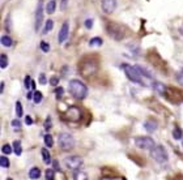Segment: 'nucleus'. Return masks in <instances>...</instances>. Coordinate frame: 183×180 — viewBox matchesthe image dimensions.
Masks as SVG:
<instances>
[{"label": "nucleus", "instance_id": "obj_1", "mask_svg": "<svg viewBox=\"0 0 183 180\" xmlns=\"http://www.w3.org/2000/svg\"><path fill=\"white\" fill-rule=\"evenodd\" d=\"M68 89L72 97H75L76 99H84L88 95V88L80 80H71L68 84Z\"/></svg>", "mask_w": 183, "mask_h": 180}, {"label": "nucleus", "instance_id": "obj_2", "mask_svg": "<svg viewBox=\"0 0 183 180\" xmlns=\"http://www.w3.org/2000/svg\"><path fill=\"white\" fill-rule=\"evenodd\" d=\"M80 73L84 77H90L97 72V61L92 59V57H86L81 63H80Z\"/></svg>", "mask_w": 183, "mask_h": 180}, {"label": "nucleus", "instance_id": "obj_3", "mask_svg": "<svg viewBox=\"0 0 183 180\" xmlns=\"http://www.w3.org/2000/svg\"><path fill=\"white\" fill-rule=\"evenodd\" d=\"M122 68H123L124 73H126V76H127V78H128L130 81H132V82H135V84H139V85H143V86L145 85V84H144V80H143L144 76L137 71L136 67L128 66V64H123Z\"/></svg>", "mask_w": 183, "mask_h": 180}, {"label": "nucleus", "instance_id": "obj_4", "mask_svg": "<svg viewBox=\"0 0 183 180\" xmlns=\"http://www.w3.org/2000/svg\"><path fill=\"white\" fill-rule=\"evenodd\" d=\"M58 144H59L62 150L68 152V150H71L73 146H75V139H73V136L71 133L63 132V133L59 134V137H58Z\"/></svg>", "mask_w": 183, "mask_h": 180}, {"label": "nucleus", "instance_id": "obj_5", "mask_svg": "<svg viewBox=\"0 0 183 180\" xmlns=\"http://www.w3.org/2000/svg\"><path fill=\"white\" fill-rule=\"evenodd\" d=\"M150 153H152V158L158 164H165L167 161H169V155H167V152H166V149L162 145H157Z\"/></svg>", "mask_w": 183, "mask_h": 180}, {"label": "nucleus", "instance_id": "obj_6", "mask_svg": "<svg viewBox=\"0 0 183 180\" xmlns=\"http://www.w3.org/2000/svg\"><path fill=\"white\" fill-rule=\"evenodd\" d=\"M106 29H107L109 35H110V37H111L113 39H115V41L123 39V37H124V29H123L120 25L114 24V22H109L107 26H106Z\"/></svg>", "mask_w": 183, "mask_h": 180}, {"label": "nucleus", "instance_id": "obj_7", "mask_svg": "<svg viewBox=\"0 0 183 180\" xmlns=\"http://www.w3.org/2000/svg\"><path fill=\"white\" fill-rule=\"evenodd\" d=\"M135 145L143 150H152L156 148V144L150 137H136L135 139Z\"/></svg>", "mask_w": 183, "mask_h": 180}, {"label": "nucleus", "instance_id": "obj_8", "mask_svg": "<svg viewBox=\"0 0 183 180\" xmlns=\"http://www.w3.org/2000/svg\"><path fill=\"white\" fill-rule=\"evenodd\" d=\"M165 95H166L167 99L171 100V102H174V103H180V102H183V91L175 89V88H169V89L166 88Z\"/></svg>", "mask_w": 183, "mask_h": 180}, {"label": "nucleus", "instance_id": "obj_9", "mask_svg": "<svg viewBox=\"0 0 183 180\" xmlns=\"http://www.w3.org/2000/svg\"><path fill=\"white\" fill-rule=\"evenodd\" d=\"M83 159L81 157H77V155H69L65 158V166H67L69 170H73V171H77L80 167L83 166Z\"/></svg>", "mask_w": 183, "mask_h": 180}, {"label": "nucleus", "instance_id": "obj_10", "mask_svg": "<svg viewBox=\"0 0 183 180\" xmlns=\"http://www.w3.org/2000/svg\"><path fill=\"white\" fill-rule=\"evenodd\" d=\"M81 118H83L81 111H80V109H79V107H76V106L69 107V109L64 112V119H65V120H69V121H79Z\"/></svg>", "mask_w": 183, "mask_h": 180}, {"label": "nucleus", "instance_id": "obj_11", "mask_svg": "<svg viewBox=\"0 0 183 180\" xmlns=\"http://www.w3.org/2000/svg\"><path fill=\"white\" fill-rule=\"evenodd\" d=\"M42 24H43V3L39 2L38 5H37V11H35V24H34L35 32H39Z\"/></svg>", "mask_w": 183, "mask_h": 180}, {"label": "nucleus", "instance_id": "obj_12", "mask_svg": "<svg viewBox=\"0 0 183 180\" xmlns=\"http://www.w3.org/2000/svg\"><path fill=\"white\" fill-rule=\"evenodd\" d=\"M101 8L106 14L113 13L116 8V0H101Z\"/></svg>", "mask_w": 183, "mask_h": 180}, {"label": "nucleus", "instance_id": "obj_13", "mask_svg": "<svg viewBox=\"0 0 183 180\" xmlns=\"http://www.w3.org/2000/svg\"><path fill=\"white\" fill-rule=\"evenodd\" d=\"M68 33H69V24H68V21H65V22L62 25L60 32H59V43H64L65 41H67Z\"/></svg>", "mask_w": 183, "mask_h": 180}, {"label": "nucleus", "instance_id": "obj_14", "mask_svg": "<svg viewBox=\"0 0 183 180\" xmlns=\"http://www.w3.org/2000/svg\"><path fill=\"white\" fill-rule=\"evenodd\" d=\"M144 128L148 133H153L157 129V123L155 120H146L144 123Z\"/></svg>", "mask_w": 183, "mask_h": 180}, {"label": "nucleus", "instance_id": "obj_15", "mask_svg": "<svg viewBox=\"0 0 183 180\" xmlns=\"http://www.w3.org/2000/svg\"><path fill=\"white\" fill-rule=\"evenodd\" d=\"M29 178L32 180H37L41 178V170L38 167H33L30 171H29Z\"/></svg>", "mask_w": 183, "mask_h": 180}, {"label": "nucleus", "instance_id": "obj_16", "mask_svg": "<svg viewBox=\"0 0 183 180\" xmlns=\"http://www.w3.org/2000/svg\"><path fill=\"white\" fill-rule=\"evenodd\" d=\"M55 8H56V2L55 0H50V2L47 3V5H46V13L53 14L55 12Z\"/></svg>", "mask_w": 183, "mask_h": 180}, {"label": "nucleus", "instance_id": "obj_17", "mask_svg": "<svg viewBox=\"0 0 183 180\" xmlns=\"http://www.w3.org/2000/svg\"><path fill=\"white\" fill-rule=\"evenodd\" d=\"M102 43H104L102 38H99V37H94V38L90 39L89 46H90V47H99V46H102Z\"/></svg>", "mask_w": 183, "mask_h": 180}, {"label": "nucleus", "instance_id": "obj_18", "mask_svg": "<svg viewBox=\"0 0 183 180\" xmlns=\"http://www.w3.org/2000/svg\"><path fill=\"white\" fill-rule=\"evenodd\" d=\"M153 88H155V90L156 91H158L160 94H165V90H166V88L165 86L161 84V82H157V81H153Z\"/></svg>", "mask_w": 183, "mask_h": 180}, {"label": "nucleus", "instance_id": "obj_19", "mask_svg": "<svg viewBox=\"0 0 183 180\" xmlns=\"http://www.w3.org/2000/svg\"><path fill=\"white\" fill-rule=\"evenodd\" d=\"M73 178H75V180H88V175L85 174L84 171H75V174H73Z\"/></svg>", "mask_w": 183, "mask_h": 180}, {"label": "nucleus", "instance_id": "obj_20", "mask_svg": "<svg viewBox=\"0 0 183 180\" xmlns=\"http://www.w3.org/2000/svg\"><path fill=\"white\" fill-rule=\"evenodd\" d=\"M53 27H54V21L48 18V20L46 21V24H45V27H43V34L50 33L51 30H53Z\"/></svg>", "mask_w": 183, "mask_h": 180}, {"label": "nucleus", "instance_id": "obj_21", "mask_svg": "<svg viewBox=\"0 0 183 180\" xmlns=\"http://www.w3.org/2000/svg\"><path fill=\"white\" fill-rule=\"evenodd\" d=\"M13 152L16 155H21L23 153V148H21V142L20 141H14L13 142Z\"/></svg>", "mask_w": 183, "mask_h": 180}, {"label": "nucleus", "instance_id": "obj_22", "mask_svg": "<svg viewBox=\"0 0 183 180\" xmlns=\"http://www.w3.org/2000/svg\"><path fill=\"white\" fill-rule=\"evenodd\" d=\"M12 43H13V41H12L11 37H8V35H3L2 37V45L4 47H11Z\"/></svg>", "mask_w": 183, "mask_h": 180}, {"label": "nucleus", "instance_id": "obj_23", "mask_svg": "<svg viewBox=\"0 0 183 180\" xmlns=\"http://www.w3.org/2000/svg\"><path fill=\"white\" fill-rule=\"evenodd\" d=\"M42 158H43V161H45L46 164L51 163V155H50L47 149H42Z\"/></svg>", "mask_w": 183, "mask_h": 180}, {"label": "nucleus", "instance_id": "obj_24", "mask_svg": "<svg viewBox=\"0 0 183 180\" xmlns=\"http://www.w3.org/2000/svg\"><path fill=\"white\" fill-rule=\"evenodd\" d=\"M173 137L175 139V140H182L183 139V131L179 128V127H177L173 131Z\"/></svg>", "mask_w": 183, "mask_h": 180}, {"label": "nucleus", "instance_id": "obj_25", "mask_svg": "<svg viewBox=\"0 0 183 180\" xmlns=\"http://www.w3.org/2000/svg\"><path fill=\"white\" fill-rule=\"evenodd\" d=\"M43 140H45V144H46L47 148H53L54 146V140H53V136L51 134H45Z\"/></svg>", "mask_w": 183, "mask_h": 180}, {"label": "nucleus", "instance_id": "obj_26", "mask_svg": "<svg viewBox=\"0 0 183 180\" xmlns=\"http://www.w3.org/2000/svg\"><path fill=\"white\" fill-rule=\"evenodd\" d=\"M42 99H43L42 93L38 91V90H35V91H34V94H33V100H34V103H41V102H42Z\"/></svg>", "mask_w": 183, "mask_h": 180}, {"label": "nucleus", "instance_id": "obj_27", "mask_svg": "<svg viewBox=\"0 0 183 180\" xmlns=\"http://www.w3.org/2000/svg\"><path fill=\"white\" fill-rule=\"evenodd\" d=\"M0 67H2V69L8 67V57L5 54H2V56H0Z\"/></svg>", "mask_w": 183, "mask_h": 180}, {"label": "nucleus", "instance_id": "obj_28", "mask_svg": "<svg viewBox=\"0 0 183 180\" xmlns=\"http://www.w3.org/2000/svg\"><path fill=\"white\" fill-rule=\"evenodd\" d=\"M23 114H24V110H23V105H21V102H16V115L18 118H23Z\"/></svg>", "mask_w": 183, "mask_h": 180}, {"label": "nucleus", "instance_id": "obj_29", "mask_svg": "<svg viewBox=\"0 0 183 180\" xmlns=\"http://www.w3.org/2000/svg\"><path fill=\"white\" fill-rule=\"evenodd\" d=\"M0 166L7 168V167H9V159L7 157H2L0 158Z\"/></svg>", "mask_w": 183, "mask_h": 180}, {"label": "nucleus", "instance_id": "obj_30", "mask_svg": "<svg viewBox=\"0 0 183 180\" xmlns=\"http://www.w3.org/2000/svg\"><path fill=\"white\" fill-rule=\"evenodd\" d=\"M46 180H54L55 179V172L54 170H46Z\"/></svg>", "mask_w": 183, "mask_h": 180}, {"label": "nucleus", "instance_id": "obj_31", "mask_svg": "<svg viewBox=\"0 0 183 180\" xmlns=\"http://www.w3.org/2000/svg\"><path fill=\"white\" fill-rule=\"evenodd\" d=\"M41 50H42L43 52H48V51H50V45H48L47 42L42 41V42H41Z\"/></svg>", "mask_w": 183, "mask_h": 180}, {"label": "nucleus", "instance_id": "obj_32", "mask_svg": "<svg viewBox=\"0 0 183 180\" xmlns=\"http://www.w3.org/2000/svg\"><path fill=\"white\" fill-rule=\"evenodd\" d=\"M24 86H25L26 89L32 88V78H30V76H26V77H25V81H24Z\"/></svg>", "mask_w": 183, "mask_h": 180}, {"label": "nucleus", "instance_id": "obj_33", "mask_svg": "<svg viewBox=\"0 0 183 180\" xmlns=\"http://www.w3.org/2000/svg\"><path fill=\"white\" fill-rule=\"evenodd\" d=\"M2 150H3L4 154H11L12 153V148H11V145H8V144H5Z\"/></svg>", "mask_w": 183, "mask_h": 180}, {"label": "nucleus", "instance_id": "obj_34", "mask_svg": "<svg viewBox=\"0 0 183 180\" xmlns=\"http://www.w3.org/2000/svg\"><path fill=\"white\" fill-rule=\"evenodd\" d=\"M50 84L53 85V86H58V84H59V77H56V76L51 77V80H50Z\"/></svg>", "mask_w": 183, "mask_h": 180}, {"label": "nucleus", "instance_id": "obj_35", "mask_svg": "<svg viewBox=\"0 0 183 180\" xmlns=\"http://www.w3.org/2000/svg\"><path fill=\"white\" fill-rule=\"evenodd\" d=\"M177 81H178L180 85H183V68L180 69V72L177 75Z\"/></svg>", "mask_w": 183, "mask_h": 180}, {"label": "nucleus", "instance_id": "obj_36", "mask_svg": "<svg viewBox=\"0 0 183 180\" xmlns=\"http://www.w3.org/2000/svg\"><path fill=\"white\" fill-rule=\"evenodd\" d=\"M84 25H85V27H86V29H92V26H93V20H92V18H88V20H85Z\"/></svg>", "mask_w": 183, "mask_h": 180}, {"label": "nucleus", "instance_id": "obj_37", "mask_svg": "<svg viewBox=\"0 0 183 180\" xmlns=\"http://www.w3.org/2000/svg\"><path fill=\"white\" fill-rule=\"evenodd\" d=\"M63 93H64V89H63V88H56V89H55V94H56L58 98H60V97L63 95Z\"/></svg>", "mask_w": 183, "mask_h": 180}, {"label": "nucleus", "instance_id": "obj_38", "mask_svg": "<svg viewBox=\"0 0 183 180\" xmlns=\"http://www.w3.org/2000/svg\"><path fill=\"white\" fill-rule=\"evenodd\" d=\"M46 82H47L46 76H45V75H41V76H39V84H41V85H45Z\"/></svg>", "mask_w": 183, "mask_h": 180}, {"label": "nucleus", "instance_id": "obj_39", "mask_svg": "<svg viewBox=\"0 0 183 180\" xmlns=\"http://www.w3.org/2000/svg\"><path fill=\"white\" fill-rule=\"evenodd\" d=\"M25 124L26 125H32L33 124V119L30 116H25Z\"/></svg>", "mask_w": 183, "mask_h": 180}, {"label": "nucleus", "instance_id": "obj_40", "mask_svg": "<svg viewBox=\"0 0 183 180\" xmlns=\"http://www.w3.org/2000/svg\"><path fill=\"white\" fill-rule=\"evenodd\" d=\"M67 4H68V0H62V3H60V8L64 11L65 8H67Z\"/></svg>", "mask_w": 183, "mask_h": 180}, {"label": "nucleus", "instance_id": "obj_41", "mask_svg": "<svg viewBox=\"0 0 183 180\" xmlns=\"http://www.w3.org/2000/svg\"><path fill=\"white\" fill-rule=\"evenodd\" d=\"M12 127H14V128H20L21 127V123L18 120H12Z\"/></svg>", "mask_w": 183, "mask_h": 180}, {"label": "nucleus", "instance_id": "obj_42", "mask_svg": "<svg viewBox=\"0 0 183 180\" xmlns=\"http://www.w3.org/2000/svg\"><path fill=\"white\" fill-rule=\"evenodd\" d=\"M54 167H55V170H59V163H58V161H54Z\"/></svg>", "mask_w": 183, "mask_h": 180}, {"label": "nucleus", "instance_id": "obj_43", "mask_svg": "<svg viewBox=\"0 0 183 180\" xmlns=\"http://www.w3.org/2000/svg\"><path fill=\"white\" fill-rule=\"evenodd\" d=\"M4 91V82L0 84V93H3Z\"/></svg>", "mask_w": 183, "mask_h": 180}, {"label": "nucleus", "instance_id": "obj_44", "mask_svg": "<svg viewBox=\"0 0 183 180\" xmlns=\"http://www.w3.org/2000/svg\"><path fill=\"white\" fill-rule=\"evenodd\" d=\"M46 129H50V118H47V123H46Z\"/></svg>", "mask_w": 183, "mask_h": 180}, {"label": "nucleus", "instance_id": "obj_45", "mask_svg": "<svg viewBox=\"0 0 183 180\" xmlns=\"http://www.w3.org/2000/svg\"><path fill=\"white\" fill-rule=\"evenodd\" d=\"M32 88L35 89V81H34V80H32Z\"/></svg>", "mask_w": 183, "mask_h": 180}, {"label": "nucleus", "instance_id": "obj_46", "mask_svg": "<svg viewBox=\"0 0 183 180\" xmlns=\"http://www.w3.org/2000/svg\"><path fill=\"white\" fill-rule=\"evenodd\" d=\"M179 33H180V34H182V35H183V25H182V26H180V27H179Z\"/></svg>", "mask_w": 183, "mask_h": 180}, {"label": "nucleus", "instance_id": "obj_47", "mask_svg": "<svg viewBox=\"0 0 183 180\" xmlns=\"http://www.w3.org/2000/svg\"><path fill=\"white\" fill-rule=\"evenodd\" d=\"M33 98V95H32V93H29V94H28V99H32Z\"/></svg>", "mask_w": 183, "mask_h": 180}, {"label": "nucleus", "instance_id": "obj_48", "mask_svg": "<svg viewBox=\"0 0 183 180\" xmlns=\"http://www.w3.org/2000/svg\"><path fill=\"white\" fill-rule=\"evenodd\" d=\"M7 180H12V179H11V178H8V179H7Z\"/></svg>", "mask_w": 183, "mask_h": 180}, {"label": "nucleus", "instance_id": "obj_49", "mask_svg": "<svg viewBox=\"0 0 183 180\" xmlns=\"http://www.w3.org/2000/svg\"><path fill=\"white\" fill-rule=\"evenodd\" d=\"M177 180H183V179H180V178H179V179H177Z\"/></svg>", "mask_w": 183, "mask_h": 180}]
</instances>
